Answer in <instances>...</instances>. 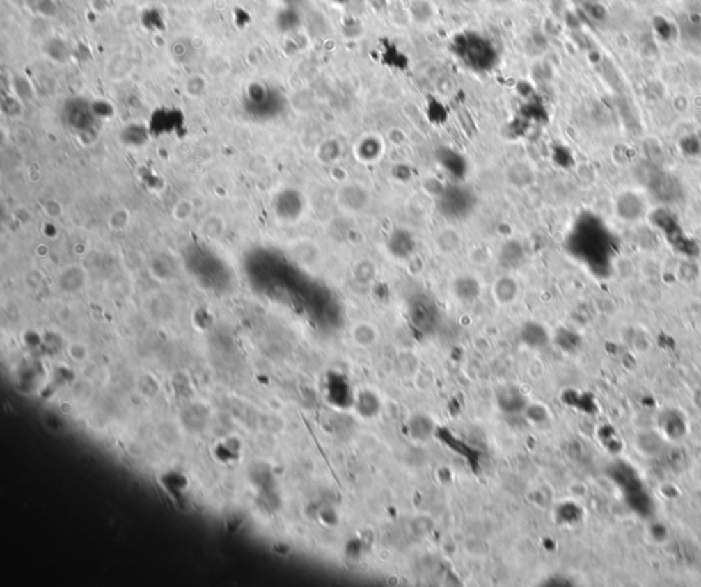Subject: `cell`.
Here are the masks:
<instances>
[{
  "label": "cell",
  "mask_w": 701,
  "mask_h": 587,
  "mask_svg": "<svg viewBox=\"0 0 701 587\" xmlns=\"http://www.w3.org/2000/svg\"><path fill=\"white\" fill-rule=\"evenodd\" d=\"M351 337L358 346L369 348L378 341V330L369 322H361L354 326Z\"/></svg>",
  "instance_id": "obj_16"
},
{
  "label": "cell",
  "mask_w": 701,
  "mask_h": 587,
  "mask_svg": "<svg viewBox=\"0 0 701 587\" xmlns=\"http://www.w3.org/2000/svg\"><path fill=\"white\" fill-rule=\"evenodd\" d=\"M498 407L507 414H521L528 408V401L519 390L505 389L497 394Z\"/></svg>",
  "instance_id": "obj_11"
},
{
  "label": "cell",
  "mask_w": 701,
  "mask_h": 587,
  "mask_svg": "<svg viewBox=\"0 0 701 587\" xmlns=\"http://www.w3.org/2000/svg\"><path fill=\"white\" fill-rule=\"evenodd\" d=\"M648 188L651 195L661 203H671L681 198V184L671 175L658 172L649 178Z\"/></svg>",
  "instance_id": "obj_3"
},
{
  "label": "cell",
  "mask_w": 701,
  "mask_h": 587,
  "mask_svg": "<svg viewBox=\"0 0 701 587\" xmlns=\"http://www.w3.org/2000/svg\"><path fill=\"white\" fill-rule=\"evenodd\" d=\"M518 294H519V284L512 275L504 274L496 278L492 285V296L498 305L512 304L517 300Z\"/></svg>",
  "instance_id": "obj_7"
},
{
  "label": "cell",
  "mask_w": 701,
  "mask_h": 587,
  "mask_svg": "<svg viewBox=\"0 0 701 587\" xmlns=\"http://www.w3.org/2000/svg\"><path fill=\"white\" fill-rule=\"evenodd\" d=\"M225 230H226V223H225L223 218L219 216L218 214L208 215L202 220V223L199 226L200 234L203 236V239H206L208 241H216V240L222 239V236L225 234Z\"/></svg>",
  "instance_id": "obj_15"
},
{
  "label": "cell",
  "mask_w": 701,
  "mask_h": 587,
  "mask_svg": "<svg viewBox=\"0 0 701 587\" xmlns=\"http://www.w3.org/2000/svg\"><path fill=\"white\" fill-rule=\"evenodd\" d=\"M42 211H44V214L49 219H58V218H61L63 215L65 207H63V204L59 200L49 199V200H47V202L42 203Z\"/></svg>",
  "instance_id": "obj_23"
},
{
  "label": "cell",
  "mask_w": 701,
  "mask_h": 587,
  "mask_svg": "<svg viewBox=\"0 0 701 587\" xmlns=\"http://www.w3.org/2000/svg\"><path fill=\"white\" fill-rule=\"evenodd\" d=\"M617 214L624 220H638L645 214V204L634 192H624L617 200Z\"/></svg>",
  "instance_id": "obj_8"
},
{
  "label": "cell",
  "mask_w": 701,
  "mask_h": 587,
  "mask_svg": "<svg viewBox=\"0 0 701 587\" xmlns=\"http://www.w3.org/2000/svg\"><path fill=\"white\" fill-rule=\"evenodd\" d=\"M497 260L505 270H515L526 260V252L518 240H507L497 252Z\"/></svg>",
  "instance_id": "obj_6"
},
{
  "label": "cell",
  "mask_w": 701,
  "mask_h": 587,
  "mask_svg": "<svg viewBox=\"0 0 701 587\" xmlns=\"http://www.w3.org/2000/svg\"><path fill=\"white\" fill-rule=\"evenodd\" d=\"M433 244H434L436 251L439 253H441L444 256H450L460 250L462 236H460L459 230L455 229L454 226H444L436 233V236L433 239Z\"/></svg>",
  "instance_id": "obj_9"
},
{
  "label": "cell",
  "mask_w": 701,
  "mask_h": 587,
  "mask_svg": "<svg viewBox=\"0 0 701 587\" xmlns=\"http://www.w3.org/2000/svg\"><path fill=\"white\" fill-rule=\"evenodd\" d=\"M375 274H377V268L370 260H361L354 267V278L356 280V282L363 284V285L370 284L375 278Z\"/></svg>",
  "instance_id": "obj_17"
},
{
  "label": "cell",
  "mask_w": 701,
  "mask_h": 587,
  "mask_svg": "<svg viewBox=\"0 0 701 587\" xmlns=\"http://www.w3.org/2000/svg\"><path fill=\"white\" fill-rule=\"evenodd\" d=\"M535 181L533 170L526 163H514L505 170V182L515 189H526Z\"/></svg>",
  "instance_id": "obj_10"
},
{
  "label": "cell",
  "mask_w": 701,
  "mask_h": 587,
  "mask_svg": "<svg viewBox=\"0 0 701 587\" xmlns=\"http://www.w3.org/2000/svg\"><path fill=\"white\" fill-rule=\"evenodd\" d=\"M455 55L468 67L474 70H489L497 62V49L488 38L466 32L457 35L452 42Z\"/></svg>",
  "instance_id": "obj_1"
},
{
  "label": "cell",
  "mask_w": 701,
  "mask_h": 587,
  "mask_svg": "<svg viewBox=\"0 0 701 587\" xmlns=\"http://www.w3.org/2000/svg\"><path fill=\"white\" fill-rule=\"evenodd\" d=\"M521 341L532 349H541L549 344V335L542 325L528 322L521 329Z\"/></svg>",
  "instance_id": "obj_12"
},
{
  "label": "cell",
  "mask_w": 701,
  "mask_h": 587,
  "mask_svg": "<svg viewBox=\"0 0 701 587\" xmlns=\"http://www.w3.org/2000/svg\"><path fill=\"white\" fill-rule=\"evenodd\" d=\"M397 371L403 377H413L418 373L419 362L411 353H402L396 362Z\"/></svg>",
  "instance_id": "obj_19"
},
{
  "label": "cell",
  "mask_w": 701,
  "mask_h": 587,
  "mask_svg": "<svg viewBox=\"0 0 701 587\" xmlns=\"http://www.w3.org/2000/svg\"><path fill=\"white\" fill-rule=\"evenodd\" d=\"M436 430V424L433 419L427 415H413L411 419L409 420V434L416 442H426L429 441Z\"/></svg>",
  "instance_id": "obj_13"
},
{
  "label": "cell",
  "mask_w": 701,
  "mask_h": 587,
  "mask_svg": "<svg viewBox=\"0 0 701 587\" xmlns=\"http://www.w3.org/2000/svg\"><path fill=\"white\" fill-rule=\"evenodd\" d=\"M451 292L460 303H473L481 296L482 288L477 277L471 274H462L452 280Z\"/></svg>",
  "instance_id": "obj_5"
},
{
  "label": "cell",
  "mask_w": 701,
  "mask_h": 587,
  "mask_svg": "<svg viewBox=\"0 0 701 587\" xmlns=\"http://www.w3.org/2000/svg\"><path fill=\"white\" fill-rule=\"evenodd\" d=\"M495 1H503V0H495Z\"/></svg>",
  "instance_id": "obj_25"
},
{
  "label": "cell",
  "mask_w": 701,
  "mask_h": 587,
  "mask_svg": "<svg viewBox=\"0 0 701 587\" xmlns=\"http://www.w3.org/2000/svg\"><path fill=\"white\" fill-rule=\"evenodd\" d=\"M130 222H132V215L124 207L116 209L111 214H109V218H107V225L114 232H123L125 229H127Z\"/></svg>",
  "instance_id": "obj_18"
},
{
  "label": "cell",
  "mask_w": 701,
  "mask_h": 587,
  "mask_svg": "<svg viewBox=\"0 0 701 587\" xmlns=\"http://www.w3.org/2000/svg\"><path fill=\"white\" fill-rule=\"evenodd\" d=\"M84 277V270L81 267H69V268H65L62 277H61V284L65 289H72V291H76L79 289V284H76V278H81Z\"/></svg>",
  "instance_id": "obj_21"
},
{
  "label": "cell",
  "mask_w": 701,
  "mask_h": 587,
  "mask_svg": "<svg viewBox=\"0 0 701 587\" xmlns=\"http://www.w3.org/2000/svg\"><path fill=\"white\" fill-rule=\"evenodd\" d=\"M525 414L528 415V419L530 421H535V423H541L544 420L546 419V411L542 405L539 404H530L528 405V408L525 410Z\"/></svg>",
  "instance_id": "obj_24"
},
{
  "label": "cell",
  "mask_w": 701,
  "mask_h": 587,
  "mask_svg": "<svg viewBox=\"0 0 701 587\" xmlns=\"http://www.w3.org/2000/svg\"><path fill=\"white\" fill-rule=\"evenodd\" d=\"M355 410L361 417H363L366 419H372L378 415V412L381 410V401L375 393H372L370 390H362L356 396Z\"/></svg>",
  "instance_id": "obj_14"
},
{
  "label": "cell",
  "mask_w": 701,
  "mask_h": 587,
  "mask_svg": "<svg viewBox=\"0 0 701 587\" xmlns=\"http://www.w3.org/2000/svg\"><path fill=\"white\" fill-rule=\"evenodd\" d=\"M195 212V204L189 199H181L178 200L171 210V215L177 222H185L192 218Z\"/></svg>",
  "instance_id": "obj_20"
},
{
  "label": "cell",
  "mask_w": 701,
  "mask_h": 587,
  "mask_svg": "<svg viewBox=\"0 0 701 587\" xmlns=\"http://www.w3.org/2000/svg\"><path fill=\"white\" fill-rule=\"evenodd\" d=\"M334 200L345 215H358L369 207L370 193L362 184L345 182L337 189Z\"/></svg>",
  "instance_id": "obj_2"
},
{
  "label": "cell",
  "mask_w": 701,
  "mask_h": 587,
  "mask_svg": "<svg viewBox=\"0 0 701 587\" xmlns=\"http://www.w3.org/2000/svg\"><path fill=\"white\" fill-rule=\"evenodd\" d=\"M491 259H492V253L484 246H475L470 251V260L475 266H484V264L489 263Z\"/></svg>",
  "instance_id": "obj_22"
},
{
  "label": "cell",
  "mask_w": 701,
  "mask_h": 587,
  "mask_svg": "<svg viewBox=\"0 0 701 587\" xmlns=\"http://www.w3.org/2000/svg\"><path fill=\"white\" fill-rule=\"evenodd\" d=\"M386 251L397 260H407L415 251L413 233L404 227L392 230L386 239Z\"/></svg>",
  "instance_id": "obj_4"
}]
</instances>
